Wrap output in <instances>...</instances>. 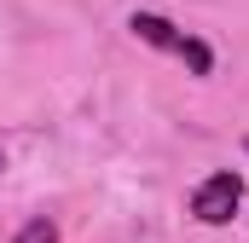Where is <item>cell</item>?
Here are the masks:
<instances>
[{
	"label": "cell",
	"mask_w": 249,
	"mask_h": 243,
	"mask_svg": "<svg viewBox=\"0 0 249 243\" xmlns=\"http://www.w3.org/2000/svg\"><path fill=\"white\" fill-rule=\"evenodd\" d=\"M145 47H162V52H174V58L191 64V75H209L214 69V52L197 41V35H186V29H174L168 17H151V12H133V23H127Z\"/></svg>",
	"instance_id": "cell-1"
},
{
	"label": "cell",
	"mask_w": 249,
	"mask_h": 243,
	"mask_svg": "<svg viewBox=\"0 0 249 243\" xmlns=\"http://www.w3.org/2000/svg\"><path fill=\"white\" fill-rule=\"evenodd\" d=\"M18 243H58V226H53V220H29V226L18 232Z\"/></svg>",
	"instance_id": "cell-3"
},
{
	"label": "cell",
	"mask_w": 249,
	"mask_h": 243,
	"mask_svg": "<svg viewBox=\"0 0 249 243\" xmlns=\"http://www.w3.org/2000/svg\"><path fill=\"white\" fill-rule=\"evenodd\" d=\"M238 203H244V180H238L232 168L209 174V180L191 191V214H197L203 226H226V220L238 214Z\"/></svg>",
	"instance_id": "cell-2"
},
{
	"label": "cell",
	"mask_w": 249,
	"mask_h": 243,
	"mask_svg": "<svg viewBox=\"0 0 249 243\" xmlns=\"http://www.w3.org/2000/svg\"><path fill=\"white\" fill-rule=\"evenodd\" d=\"M244 151H249V139H244Z\"/></svg>",
	"instance_id": "cell-4"
}]
</instances>
